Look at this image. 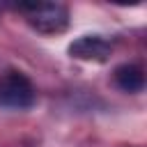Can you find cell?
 <instances>
[{"label":"cell","mask_w":147,"mask_h":147,"mask_svg":"<svg viewBox=\"0 0 147 147\" xmlns=\"http://www.w3.org/2000/svg\"><path fill=\"white\" fill-rule=\"evenodd\" d=\"M37 103L32 80L21 71H5L0 76V106L11 110H28Z\"/></svg>","instance_id":"obj_2"},{"label":"cell","mask_w":147,"mask_h":147,"mask_svg":"<svg viewBox=\"0 0 147 147\" xmlns=\"http://www.w3.org/2000/svg\"><path fill=\"white\" fill-rule=\"evenodd\" d=\"M16 9L41 34H62L69 28V9L62 2H18Z\"/></svg>","instance_id":"obj_1"},{"label":"cell","mask_w":147,"mask_h":147,"mask_svg":"<svg viewBox=\"0 0 147 147\" xmlns=\"http://www.w3.org/2000/svg\"><path fill=\"white\" fill-rule=\"evenodd\" d=\"M113 78H115V85L122 92L136 94V92H142V87H145V74L138 64H119L115 69Z\"/></svg>","instance_id":"obj_4"},{"label":"cell","mask_w":147,"mask_h":147,"mask_svg":"<svg viewBox=\"0 0 147 147\" xmlns=\"http://www.w3.org/2000/svg\"><path fill=\"white\" fill-rule=\"evenodd\" d=\"M110 51L113 46L99 34H85L69 44V55L83 62H106L110 57Z\"/></svg>","instance_id":"obj_3"}]
</instances>
